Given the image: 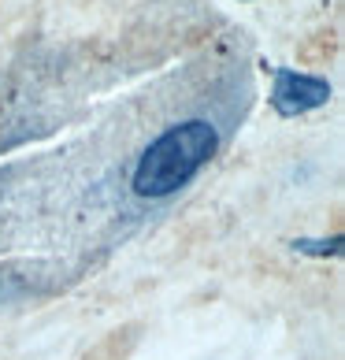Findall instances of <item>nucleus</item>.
<instances>
[{"mask_svg":"<svg viewBox=\"0 0 345 360\" xmlns=\"http://www.w3.org/2000/svg\"><path fill=\"white\" fill-rule=\"evenodd\" d=\"M219 130L208 119H182L156 134L130 167V193L138 201H167L190 186L219 153Z\"/></svg>","mask_w":345,"mask_h":360,"instance_id":"nucleus-1","label":"nucleus"},{"mask_svg":"<svg viewBox=\"0 0 345 360\" xmlns=\"http://www.w3.org/2000/svg\"><path fill=\"white\" fill-rule=\"evenodd\" d=\"M271 108L282 119H297L304 112H315L330 101V82L315 75H304L294 68H271Z\"/></svg>","mask_w":345,"mask_h":360,"instance_id":"nucleus-2","label":"nucleus"},{"mask_svg":"<svg viewBox=\"0 0 345 360\" xmlns=\"http://www.w3.org/2000/svg\"><path fill=\"white\" fill-rule=\"evenodd\" d=\"M297 252H308V257H338L341 252V238H330V242H308V238H301L294 242Z\"/></svg>","mask_w":345,"mask_h":360,"instance_id":"nucleus-3","label":"nucleus"}]
</instances>
